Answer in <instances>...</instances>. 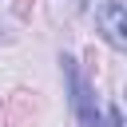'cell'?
Here are the masks:
<instances>
[{
  "label": "cell",
  "instance_id": "cell-1",
  "mask_svg": "<svg viewBox=\"0 0 127 127\" xmlns=\"http://www.w3.org/2000/svg\"><path fill=\"white\" fill-rule=\"evenodd\" d=\"M99 24H103V36H107V44L123 52V48H127V36H123V32H127V8H123L119 0L103 4V8H99Z\"/></svg>",
  "mask_w": 127,
  "mask_h": 127
},
{
  "label": "cell",
  "instance_id": "cell-2",
  "mask_svg": "<svg viewBox=\"0 0 127 127\" xmlns=\"http://www.w3.org/2000/svg\"><path fill=\"white\" fill-rule=\"evenodd\" d=\"M64 71H67V83H71V95H75L79 127H103V123H99V111L91 107V95H87V87L79 83V75H75V67H71V60H64Z\"/></svg>",
  "mask_w": 127,
  "mask_h": 127
}]
</instances>
